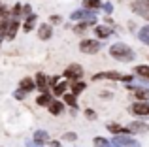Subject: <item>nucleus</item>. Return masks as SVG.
I'll list each match as a JSON object with an SVG mask.
<instances>
[{
    "label": "nucleus",
    "instance_id": "1",
    "mask_svg": "<svg viewBox=\"0 0 149 147\" xmlns=\"http://www.w3.org/2000/svg\"><path fill=\"white\" fill-rule=\"evenodd\" d=\"M109 55L115 60H119V62H132V60L136 59L134 49L128 44H125V42H115V44L109 47Z\"/></svg>",
    "mask_w": 149,
    "mask_h": 147
},
{
    "label": "nucleus",
    "instance_id": "2",
    "mask_svg": "<svg viewBox=\"0 0 149 147\" xmlns=\"http://www.w3.org/2000/svg\"><path fill=\"white\" fill-rule=\"evenodd\" d=\"M64 77H66V79H70V83H74V81H81V77H83V66L77 64V62L66 66Z\"/></svg>",
    "mask_w": 149,
    "mask_h": 147
},
{
    "label": "nucleus",
    "instance_id": "3",
    "mask_svg": "<svg viewBox=\"0 0 149 147\" xmlns=\"http://www.w3.org/2000/svg\"><path fill=\"white\" fill-rule=\"evenodd\" d=\"M100 49H102V45L98 40H81V44H79V51L85 53V55H96Z\"/></svg>",
    "mask_w": 149,
    "mask_h": 147
},
{
    "label": "nucleus",
    "instance_id": "4",
    "mask_svg": "<svg viewBox=\"0 0 149 147\" xmlns=\"http://www.w3.org/2000/svg\"><path fill=\"white\" fill-rule=\"evenodd\" d=\"M111 144L119 145V147H142L138 140H134V138H130L128 134H119V136H115L111 140Z\"/></svg>",
    "mask_w": 149,
    "mask_h": 147
},
{
    "label": "nucleus",
    "instance_id": "5",
    "mask_svg": "<svg viewBox=\"0 0 149 147\" xmlns=\"http://www.w3.org/2000/svg\"><path fill=\"white\" fill-rule=\"evenodd\" d=\"M132 11L149 21V0H136V2L132 4Z\"/></svg>",
    "mask_w": 149,
    "mask_h": 147
},
{
    "label": "nucleus",
    "instance_id": "6",
    "mask_svg": "<svg viewBox=\"0 0 149 147\" xmlns=\"http://www.w3.org/2000/svg\"><path fill=\"white\" fill-rule=\"evenodd\" d=\"M96 11H89V10H76V11H72L70 13V19L72 21H76V23H83V21H89V19H95L96 17Z\"/></svg>",
    "mask_w": 149,
    "mask_h": 147
},
{
    "label": "nucleus",
    "instance_id": "7",
    "mask_svg": "<svg viewBox=\"0 0 149 147\" xmlns=\"http://www.w3.org/2000/svg\"><path fill=\"white\" fill-rule=\"evenodd\" d=\"M128 111L136 117H149V102H134Z\"/></svg>",
    "mask_w": 149,
    "mask_h": 147
},
{
    "label": "nucleus",
    "instance_id": "8",
    "mask_svg": "<svg viewBox=\"0 0 149 147\" xmlns=\"http://www.w3.org/2000/svg\"><path fill=\"white\" fill-rule=\"evenodd\" d=\"M102 79H109V81H121L123 79V74L115 72V70H109V72H98L93 76V81H102Z\"/></svg>",
    "mask_w": 149,
    "mask_h": 147
},
{
    "label": "nucleus",
    "instance_id": "9",
    "mask_svg": "<svg viewBox=\"0 0 149 147\" xmlns=\"http://www.w3.org/2000/svg\"><path fill=\"white\" fill-rule=\"evenodd\" d=\"M128 134H147L149 132V125L143 121H132L130 125L127 126Z\"/></svg>",
    "mask_w": 149,
    "mask_h": 147
},
{
    "label": "nucleus",
    "instance_id": "10",
    "mask_svg": "<svg viewBox=\"0 0 149 147\" xmlns=\"http://www.w3.org/2000/svg\"><path fill=\"white\" fill-rule=\"evenodd\" d=\"M128 89H130L132 94L138 98V102H149V89L138 87V85H128Z\"/></svg>",
    "mask_w": 149,
    "mask_h": 147
},
{
    "label": "nucleus",
    "instance_id": "11",
    "mask_svg": "<svg viewBox=\"0 0 149 147\" xmlns=\"http://www.w3.org/2000/svg\"><path fill=\"white\" fill-rule=\"evenodd\" d=\"M17 30H19V19H11L8 21V26H6V40H13L17 36Z\"/></svg>",
    "mask_w": 149,
    "mask_h": 147
},
{
    "label": "nucleus",
    "instance_id": "12",
    "mask_svg": "<svg viewBox=\"0 0 149 147\" xmlns=\"http://www.w3.org/2000/svg\"><path fill=\"white\" fill-rule=\"evenodd\" d=\"M34 83H36V89L40 92H47V87H49V77L45 76L44 72L36 74V79H34Z\"/></svg>",
    "mask_w": 149,
    "mask_h": 147
},
{
    "label": "nucleus",
    "instance_id": "13",
    "mask_svg": "<svg viewBox=\"0 0 149 147\" xmlns=\"http://www.w3.org/2000/svg\"><path fill=\"white\" fill-rule=\"evenodd\" d=\"M95 34L98 40H108L109 36H111V26L108 25H96L95 26Z\"/></svg>",
    "mask_w": 149,
    "mask_h": 147
},
{
    "label": "nucleus",
    "instance_id": "14",
    "mask_svg": "<svg viewBox=\"0 0 149 147\" xmlns=\"http://www.w3.org/2000/svg\"><path fill=\"white\" fill-rule=\"evenodd\" d=\"M51 36H53V28H51L49 23H44V25L38 26V38L40 40H49Z\"/></svg>",
    "mask_w": 149,
    "mask_h": 147
},
{
    "label": "nucleus",
    "instance_id": "15",
    "mask_svg": "<svg viewBox=\"0 0 149 147\" xmlns=\"http://www.w3.org/2000/svg\"><path fill=\"white\" fill-rule=\"evenodd\" d=\"M34 141H36V144H40V145H47L49 144V132L47 130H36V132H34V138H32Z\"/></svg>",
    "mask_w": 149,
    "mask_h": 147
},
{
    "label": "nucleus",
    "instance_id": "16",
    "mask_svg": "<svg viewBox=\"0 0 149 147\" xmlns=\"http://www.w3.org/2000/svg\"><path fill=\"white\" fill-rule=\"evenodd\" d=\"M95 25H96V17L89 19V21H83V23H77V25L74 26V34H83L89 26H95Z\"/></svg>",
    "mask_w": 149,
    "mask_h": 147
},
{
    "label": "nucleus",
    "instance_id": "17",
    "mask_svg": "<svg viewBox=\"0 0 149 147\" xmlns=\"http://www.w3.org/2000/svg\"><path fill=\"white\" fill-rule=\"evenodd\" d=\"M36 21H38V15H36V13H30L29 17H25V23H23V30H25V32H30V30L36 26Z\"/></svg>",
    "mask_w": 149,
    "mask_h": 147
},
{
    "label": "nucleus",
    "instance_id": "18",
    "mask_svg": "<svg viewBox=\"0 0 149 147\" xmlns=\"http://www.w3.org/2000/svg\"><path fill=\"white\" fill-rule=\"evenodd\" d=\"M47 110H49L51 115H61L62 111H64V104L58 102V100H51V104L47 106Z\"/></svg>",
    "mask_w": 149,
    "mask_h": 147
},
{
    "label": "nucleus",
    "instance_id": "19",
    "mask_svg": "<svg viewBox=\"0 0 149 147\" xmlns=\"http://www.w3.org/2000/svg\"><path fill=\"white\" fill-rule=\"evenodd\" d=\"M68 87H70V81H58V83L53 87V94L64 96V94H66V89H68Z\"/></svg>",
    "mask_w": 149,
    "mask_h": 147
},
{
    "label": "nucleus",
    "instance_id": "20",
    "mask_svg": "<svg viewBox=\"0 0 149 147\" xmlns=\"http://www.w3.org/2000/svg\"><path fill=\"white\" fill-rule=\"evenodd\" d=\"M19 89L25 92H30L36 89V83H34V79H30V77H25V79H21V83H19Z\"/></svg>",
    "mask_w": 149,
    "mask_h": 147
},
{
    "label": "nucleus",
    "instance_id": "21",
    "mask_svg": "<svg viewBox=\"0 0 149 147\" xmlns=\"http://www.w3.org/2000/svg\"><path fill=\"white\" fill-rule=\"evenodd\" d=\"M106 128H108L111 134H115V136H119V134H128L127 128H123V126L117 125V123H108V125H106Z\"/></svg>",
    "mask_w": 149,
    "mask_h": 147
},
{
    "label": "nucleus",
    "instance_id": "22",
    "mask_svg": "<svg viewBox=\"0 0 149 147\" xmlns=\"http://www.w3.org/2000/svg\"><path fill=\"white\" fill-rule=\"evenodd\" d=\"M98 8H102V0H83V10L96 11Z\"/></svg>",
    "mask_w": 149,
    "mask_h": 147
},
{
    "label": "nucleus",
    "instance_id": "23",
    "mask_svg": "<svg viewBox=\"0 0 149 147\" xmlns=\"http://www.w3.org/2000/svg\"><path fill=\"white\" fill-rule=\"evenodd\" d=\"M70 85H72V94L74 96L81 94V92L87 89V83H85V81H74V83H70Z\"/></svg>",
    "mask_w": 149,
    "mask_h": 147
},
{
    "label": "nucleus",
    "instance_id": "24",
    "mask_svg": "<svg viewBox=\"0 0 149 147\" xmlns=\"http://www.w3.org/2000/svg\"><path fill=\"white\" fill-rule=\"evenodd\" d=\"M51 100H53V96H51L49 92H42V94L36 98V104H38V106H44V107H47L49 104H51Z\"/></svg>",
    "mask_w": 149,
    "mask_h": 147
},
{
    "label": "nucleus",
    "instance_id": "25",
    "mask_svg": "<svg viewBox=\"0 0 149 147\" xmlns=\"http://www.w3.org/2000/svg\"><path fill=\"white\" fill-rule=\"evenodd\" d=\"M134 72L138 74L142 79L149 81V64H140V66H136V68H134Z\"/></svg>",
    "mask_w": 149,
    "mask_h": 147
},
{
    "label": "nucleus",
    "instance_id": "26",
    "mask_svg": "<svg viewBox=\"0 0 149 147\" xmlns=\"http://www.w3.org/2000/svg\"><path fill=\"white\" fill-rule=\"evenodd\" d=\"M138 40L142 42V44H146V45H149V25H146V26H142V28L138 30Z\"/></svg>",
    "mask_w": 149,
    "mask_h": 147
},
{
    "label": "nucleus",
    "instance_id": "27",
    "mask_svg": "<svg viewBox=\"0 0 149 147\" xmlns=\"http://www.w3.org/2000/svg\"><path fill=\"white\" fill-rule=\"evenodd\" d=\"M64 104H68L72 110H77V96H74L72 92H70V94H64Z\"/></svg>",
    "mask_w": 149,
    "mask_h": 147
},
{
    "label": "nucleus",
    "instance_id": "28",
    "mask_svg": "<svg viewBox=\"0 0 149 147\" xmlns=\"http://www.w3.org/2000/svg\"><path fill=\"white\" fill-rule=\"evenodd\" d=\"M8 21H10V17H6V19H2V21H0V45H2L4 38H6V26H8Z\"/></svg>",
    "mask_w": 149,
    "mask_h": 147
},
{
    "label": "nucleus",
    "instance_id": "29",
    "mask_svg": "<svg viewBox=\"0 0 149 147\" xmlns=\"http://www.w3.org/2000/svg\"><path fill=\"white\" fill-rule=\"evenodd\" d=\"M93 141H95V145H96V147H109V145H111V141L106 140V138H102V136H96Z\"/></svg>",
    "mask_w": 149,
    "mask_h": 147
},
{
    "label": "nucleus",
    "instance_id": "30",
    "mask_svg": "<svg viewBox=\"0 0 149 147\" xmlns=\"http://www.w3.org/2000/svg\"><path fill=\"white\" fill-rule=\"evenodd\" d=\"M76 140H77L76 132H64L62 134V141H76Z\"/></svg>",
    "mask_w": 149,
    "mask_h": 147
},
{
    "label": "nucleus",
    "instance_id": "31",
    "mask_svg": "<svg viewBox=\"0 0 149 147\" xmlns=\"http://www.w3.org/2000/svg\"><path fill=\"white\" fill-rule=\"evenodd\" d=\"M102 10L106 11V15H111V11H113V4H109V2H102Z\"/></svg>",
    "mask_w": 149,
    "mask_h": 147
},
{
    "label": "nucleus",
    "instance_id": "32",
    "mask_svg": "<svg viewBox=\"0 0 149 147\" xmlns=\"http://www.w3.org/2000/svg\"><path fill=\"white\" fill-rule=\"evenodd\" d=\"M61 21H62L61 15H51L49 17V25H61Z\"/></svg>",
    "mask_w": 149,
    "mask_h": 147
},
{
    "label": "nucleus",
    "instance_id": "33",
    "mask_svg": "<svg viewBox=\"0 0 149 147\" xmlns=\"http://www.w3.org/2000/svg\"><path fill=\"white\" fill-rule=\"evenodd\" d=\"M26 94H29V92L21 91V89H17V91L13 92V96H15V98H17V100H25V96H26Z\"/></svg>",
    "mask_w": 149,
    "mask_h": 147
},
{
    "label": "nucleus",
    "instance_id": "34",
    "mask_svg": "<svg viewBox=\"0 0 149 147\" xmlns=\"http://www.w3.org/2000/svg\"><path fill=\"white\" fill-rule=\"evenodd\" d=\"M30 13H32V8H30V4H25V6H23V17H29Z\"/></svg>",
    "mask_w": 149,
    "mask_h": 147
},
{
    "label": "nucleus",
    "instance_id": "35",
    "mask_svg": "<svg viewBox=\"0 0 149 147\" xmlns=\"http://www.w3.org/2000/svg\"><path fill=\"white\" fill-rule=\"evenodd\" d=\"M121 81H123V83H128V85H130L132 81H134V76H130V74H128V76H123V79H121Z\"/></svg>",
    "mask_w": 149,
    "mask_h": 147
},
{
    "label": "nucleus",
    "instance_id": "36",
    "mask_svg": "<svg viewBox=\"0 0 149 147\" xmlns=\"http://www.w3.org/2000/svg\"><path fill=\"white\" fill-rule=\"evenodd\" d=\"M25 145H26V147H44V145L36 144V141H34V140H26V141H25Z\"/></svg>",
    "mask_w": 149,
    "mask_h": 147
},
{
    "label": "nucleus",
    "instance_id": "37",
    "mask_svg": "<svg viewBox=\"0 0 149 147\" xmlns=\"http://www.w3.org/2000/svg\"><path fill=\"white\" fill-rule=\"evenodd\" d=\"M58 81H61V77H58V76H53V77H49V85H51V87H55V85H57Z\"/></svg>",
    "mask_w": 149,
    "mask_h": 147
},
{
    "label": "nucleus",
    "instance_id": "38",
    "mask_svg": "<svg viewBox=\"0 0 149 147\" xmlns=\"http://www.w3.org/2000/svg\"><path fill=\"white\" fill-rule=\"evenodd\" d=\"M85 117L87 119H96V113L93 110H85Z\"/></svg>",
    "mask_w": 149,
    "mask_h": 147
},
{
    "label": "nucleus",
    "instance_id": "39",
    "mask_svg": "<svg viewBox=\"0 0 149 147\" xmlns=\"http://www.w3.org/2000/svg\"><path fill=\"white\" fill-rule=\"evenodd\" d=\"M100 98H111V92H109V91H102L100 92Z\"/></svg>",
    "mask_w": 149,
    "mask_h": 147
},
{
    "label": "nucleus",
    "instance_id": "40",
    "mask_svg": "<svg viewBox=\"0 0 149 147\" xmlns=\"http://www.w3.org/2000/svg\"><path fill=\"white\" fill-rule=\"evenodd\" d=\"M49 147H61V141H49Z\"/></svg>",
    "mask_w": 149,
    "mask_h": 147
}]
</instances>
